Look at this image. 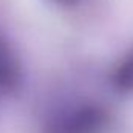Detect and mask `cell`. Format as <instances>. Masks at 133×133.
Listing matches in <instances>:
<instances>
[{"label":"cell","mask_w":133,"mask_h":133,"mask_svg":"<svg viewBox=\"0 0 133 133\" xmlns=\"http://www.w3.org/2000/svg\"><path fill=\"white\" fill-rule=\"evenodd\" d=\"M53 2L61 3V5H74V3H76V2H79V0H53Z\"/></svg>","instance_id":"277c9868"},{"label":"cell","mask_w":133,"mask_h":133,"mask_svg":"<svg viewBox=\"0 0 133 133\" xmlns=\"http://www.w3.org/2000/svg\"><path fill=\"white\" fill-rule=\"evenodd\" d=\"M105 127L107 113L95 104H84L61 116L50 133H102Z\"/></svg>","instance_id":"6da1fadb"},{"label":"cell","mask_w":133,"mask_h":133,"mask_svg":"<svg viewBox=\"0 0 133 133\" xmlns=\"http://www.w3.org/2000/svg\"><path fill=\"white\" fill-rule=\"evenodd\" d=\"M22 68L14 48L0 36V91L12 90L20 82Z\"/></svg>","instance_id":"7a4b0ae2"},{"label":"cell","mask_w":133,"mask_h":133,"mask_svg":"<svg viewBox=\"0 0 133 133\" xmlns=\"http://www.w3.org/2000/svg\"><path fill=\"white\" fill-rule=\"evenodd\" d=\"M113 85L124 93H133V50L113 71Z\"/></svg>","instance_id":"3957f363"}]
</instances>
